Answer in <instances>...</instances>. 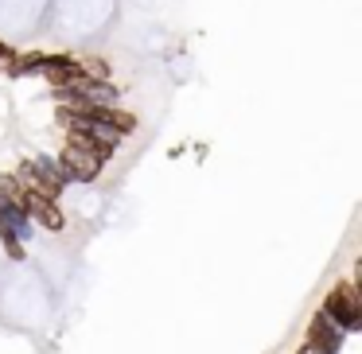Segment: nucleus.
<instances>
[{
	"mask_svg": "<svg viewBox=\"0 0 362 354\" xmlns=\"http://www.w3.org/2000/svg\"><path fill=\"white\" fill-rule=\"evenodd\" d=\"M323 315H327L343 335L362 331V292H358V284L354 281L335 284V288L323 296Z\"/></svg>",
	"mask_w": 362,
	"mask_h": 354,
	"instance_id": "f257e3e1",
	"label": "nucleus"
},
{
	"mask_svg": "<svg viewBox=\"0 0 362 354\" xmlns=\"http://www.w3.org/2000/svg\"><path fill=\"white\" fill-rule=\"evenodd\" d=\"M102 164L105 160L98 156V152H86V148H74V144H66V152L59 156V167H63L66 183H90L102 175Z\"/></svg>",
	"mask_w": 362,
	"mask_h": 354,
	"instance_id": "f03ea898",
	"label": "nucleus"
},
{
	"mask_svg": "<svg viewBox=\"0 0 362 354\" xmlns=\"http://www.w3.org/2000/svg\"><path fill=\"white\" fill-rule=\"evenodd\" d=\"M20 206H24L28 222H35V226L51 230V234H59V230L66 226V218H63V211L55 206V199L40 195V191H24V195H20Z\"/></svg>",
	"mask_w": 362,
	"mask_h": 354,
	"instance_id": "7ed1b4c3",
	"label": "nucleus"
},
{
	"mask_svg": "<svg viewBox=\"0 0 362 354\" xmlns=\"http://www.w3.org/2000/svg\"><path fill=\"white\" fill-rule=\"evenodd\" d=\"M343 338H346L343 331H339L335 323H331L327 315L320 312L312 323H308V338H304V343L312 346V350H320V354H339V346H343Z\"/></svg>",
	"mask_w": 362,
	"mask_h": 354,
	"instance_id": "20e7f679",
	"label": "nucleus"
},
{
	"mask_svg": "<svg viewBox=\"0 0 362 354\" xmlns=\"http://www.w3.org/2000/svg\"><path fill=\"white\" fill-rule=\"evenodd\" d=\"M40 71L47 74V82H51V86H59V90H66L74 78H78V63L66 59V55H43Z\"/></svg>",
	"mask_w": 362,
	"mask_h": 354,
	"instance_id": "39448f33",
	"label": "nucleus"
},
{
	"mask_svg": "<svg viewBox=\"0 0 362 354\" xmlns=\"http://www.w3.org/2000/svg\"><path fill=\"white\" fill-rule=\"evenodd\" d=\"M78 74H82V78H90V82H110V66H105L102 59H82Z\"/></svg>",
	"mask_w": 362,
	"mask_h": 354,
	"instance_id": "423d86ee",
	"label": "nucleus"
},
{
	"mask_svg": "<svg viewBox=\"0 0 362 354\" xmlns=\"http://www.w3.org/2000/svg\"><path fill=\"white\" fill-rule=\"evenodd\" d=\"M0 195L12 199V203H20V195H24V183H20V175H0Z\"/></svg>",
	"mask_w": 362,
	"mask_h": 354,
	"instance_id": "0eeeda50",
	"label": "nucleus"
},
{
	"mask_svg": "<svg viewBox=\"0 0 362 354\" xmlns=\"http://www.w3.org/2000/svg\"><path fill=\"white\" fill-rule=\"evenodd\" d=\"M12 63H16V55H12L4 43H0V71H12Z\"/></svg>",
	"mask_w": 362,
	"mask_h": 354,
	"instance_id": "6e6552de",
	"label": "nucleus"
},
{
	"mask_svg": "<svg viewBox=\"0 0 362 354\" xmlns=\"http://www.w3.org/2000/svg\"><path fill=\"white\" fill-rule=\"evenodd\" d=\"M300 354H320V350H312V346H308V343H304V346H300Z\"/></svg>",
	"mask_w": 362,
	"mask_h": 354,
	"instance_id": "1a4fd4ad",
	"label": "nucleus"
}]
</instances>
